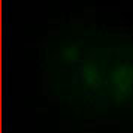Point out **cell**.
Returning a JSON list of instances; mask_svg holds the SVG:
<instances>
[{"mask_svg": "<svg viewBox=\"0 0 133 133\" xmlns=\"http://www.w3.org/2000/svg\"><path fill=\"white\" fill-rule=\"evenodd\" d=\"M87 133H93V132H87Z\"/></svg>", "mask_w": 133, "mask_h": 133, "instance_id": "6da1fadb", "label": "cell"}]
</instances>
